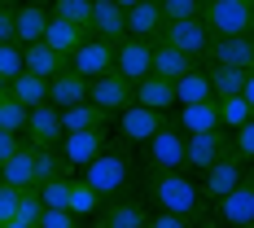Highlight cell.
Returning a JSON list of instances; mask_svg holds the SVG:
<instances>
[{
	"mask_svg": "<svg viewBox=\"0 0 254 228\" xmlns=\"http://www.w3.org/2000/svg\"><path fill=\"white\" fill-rule=\"evenodd\" d=\"M162 123H167V114H153V110H140V105H127L123 114H119V136H123L127 145H145Z\"/></svg>",
	"mask_w": 254,
	"mask_h": 228,
	"instance_id": "cell-16",
	"label": "cell"
},
{
	"mask_svg": "<svg viewBox=\"0 0 254 228\" xmlns=\"http://www.w3.org/2000/svg\"><path fill=\"white\" fill-rule=\"evenodd\" d=\"M127 176H131V167H127V158L119 150H105V153H97L88 167H83V184L97 193V202H105V198H119L127 189Z\"/></svg>",
	"mask_w": 254,
	"mask_h": 228,
	"instance_id": "cell-4",
	"label": "cell"
},
{
	"mask_svg": "<svg viewBox=\"0 0 254 228\" xmlns=\"http://www.w3.org/2000/svg\"><path fill=\"white\" fill-rule=\"evenodd\" d=\"M40 215H44V206H40V193L35 189H22L18 193V211H13V220H22V224H40Z\"/></svg>",
	"mask_w": 254,
	"mask_h": 228,
	"instance_id": "cell-38",
	"label": "cell"
},
{
	"mask_svg": "<svg viewBox=\"0 0 254 228\" xmlns=\"http://www.w3.org/2000/svg\"><path fill=\"white\" fill-rule=\"evenodd\" d=\"M250 211H254V193H250V180L237 184L232 193H224L219 202H210V211H202V228H246L250 224Z\"/></svg>",
	"mask_w": 254,
	"mask_h": 228,
	"instance_id": "cell-5",
	"label": "cell"
},
{
	"mask_svg": "<svg viewBox=\"0 0 254 228\" xmlns=\"http://www.w3.org/2000/svg\"><path fill=\"white\" fill-rule=\"evenodd\" d=\"M13 101L22 105V110H35V105H49V83L44 79H35V75H18L9 88H4Z\"/></svg>",
	"mask_w": 254,
	"mask_h": 228,
	"instance_id": "cell-29",
	"label": "cell"
},
{
	"mask_svg": "<svg viewBox=\"0 0 254 228\" xmlns=\"http://www.w3.org/2000/svg\"><path fill=\"white\" fill-rule=\"evenodd\" d=\"M35 228H79V220L70 215V211H44Z\"/></svg>",
	"mask_w": 254,
	"mask_h": 228,
	"instance_id": "cell-40",
	"label": "cell"
},
{
	"mask_svg": "<svg viewBox=\"0 0 254 228\" xmlns=\"http://www.w3.org/2000/svg\"><path fill=\"white\" fill-rule=\"evenodd\" d=\"M0 44H13V4L0 0Z\"/></svg>",
	"mask_w": 254,
	"mask_h": 228,
	"instance_id": "cell-44",
	"label": "cell"
},
{
	"mask_svg": "<svg viewBox=\"0 0 254 228\" xmlns=\"http://www.w3.org/2000/svg\"><path fill=\"white\" fill-rule=\"evenodd\" d=\"M228 132H206V136H189L184 141V176L189 171H210L219 158H228Z\"/></svg>",
	"mask_w": 254,
	"mask_h": 228,
	"instance_id": "cell-8",
	"label": "cell"
},
{
	"mask_svg": "<svg viewBox=\"0 0 254 228\" xmlns=\"http://www.w3.org/2000/svg\"><path fill=\"white\" fill-rule=\"evenodd\" d=\"M66 211H70L75 220H83V215L101 211V202H97V193H92L83 180H70V193H66Z\"/></svg>",
	"mask_w": 254,
	"mask_h": 228,
	"instance_id": "cell-34",
	"label": "cell"
},
{
	"mask_svg": "<svg viewBox=\"0 0 254 228\" xmlns=\"http://www.w3.org/2000/svg\"><path fill=\"white\" fill-rule=\"evenodd\" d=\"M145 228H193V220H180V215H162V211H153Z\"/></svg>",
	"mask_w": 254,
	"mask_h": 228,
	"instance_id": "cell-43",
	"label": "cell"
},
{
	"mask_svg": "<svg viewBox=\"0 0 254 228\" xmlns=\"http://www.w3.org/2000/svg\"><path fill=\"white\" fill-rule=\"evenodd\" d=\"M197 228H202V224H197Z\"/></svg>",
	"mask_w": 254,
	"mask_h": 228,
	"instance_id": "cell-47",
	"label": "cell"
},
{
	"mask_svg": "<svg viewBox=\"0 0 254 228\" xmlns=\"http://www.w3.org/2000/svg\"><path fill=\"white\" fill-rule=\"evenodd\" d=\"M26 145H22V136H9V132H0V167L9 162V158H18Z\"/></svg>",
	"mask_w": 254,
	"mask_h": 228,
	"instance_id": "cell-41",
	"label": "cell"
},
{
	"mask_svg": "<svg viewBox=\"0 0 254 228\" xmlns=\"http://www.w3.org/2000/svg\"><path fill=\"white\" fill-rule=\"evenodd\" d=\"M40 193V206L44 211H66V193H70V176L66 180H53V184H44V189H35Z\"/></svg>",
	"mask_w": 254,
	"mask_h": 228,
	"instance_id": "cell-37",
	"label": "cell"
},
{
	"mask_svg": "<svg viewBox=\"0 0 254 228\" xmlns=\"http://www.w3.org/2000/svg\"><path fill=\"white\" fill-rule=\"evenodd\" d=\"M62 71H66V57H57L44 40L22 49V75H35V79H44V83H49V79L62 75Z\"/></svg>",
	"mask_w": 254,
	"mask_h": 228,
	"instance_id": "cell-23",
	"label": "cell"
},
{
	"mask_svg": "<svg viewBox=\"0 0 254 228\" xmlns=\"http://www.w3.org/2000/svg\"><path fill=\"white\" fill-rule=\"evenodd\" d=\"M158 13L162 22H189L202 13V0H158Z\"/></svg>",
	"mask_w": 254,
	"mask_h": 228,
	"instance_id": "cell-36",
	"label": "cell"
},
{
	"mask_svg": "<svg viewBox=\"0 0 254 228\" xmlns=\"http://www.w3.org/2000/svg\"><path fill=\"white\" fill-rule=\"evenodd\" d=\"M26 132H31V150H57L62 141V119L53 105H35L26 110Z\"/></svg>",
	"mask_w": 254,
	"mask_h": 228,
	"instance_id": "cell-19",
	"label": "cell"
},
{
	"mask_svg": "<svg viewBox=\"0 0 254 228\" xmlns=\"http://www.w3.org/2000/svg\"><path fill=\"white\" fill-rule=\"evenodd\" d=\"M0 97H4V79H0Z\"/></svg>",
	"mask_w": 254,
	"mask_h": 228,
	"instance_id": "cell-45",
	"label": "cell"
},
{
	"mask_svg": "<svg viewBox=\"0 0 254 228\" xmlns=\"http://www.w3.org/2000/svg\"><path fill=\"white\" fill-rule=\"evenodd\" d=\"M246 180H250V167H241V162L228 153V158H219L210 171H202L197 198H202V202H219L224 193H232V189H237V184H246Z\"/></svg>",
	"mask_w": 254,
	"mask_h": 228,
	"instance_id": "cell-7",
	"label": "cell"
},
{
	"mask_svg": "<svg viewBox=\"0 0 254 228\" xmlns=\"http://www.w3.org/2000/svg\"><path fill=\"white\" fill-rule=\"evenodd\" d=\"M88 105H97L101 114H123L127 105H131V83L123 75H114V71H105L101 79H92L88 83Z\"/></svg>",
	"mask_w": 254,
	"mask_h": 228,
	"instance_id": "cell-9",
	"label": "cell"
},
{
	"mask_svg": "<svg viewBox=\"0 0 254 228\" xmlns=\"http://www.w3.org/2000/svg\"><path fill=\"white\" fill-rule=\"evenodd\" d=\"M180 127V136H206V132H219V105L202 101V105H180V119H171Z\"/></svg>",
	"mask_w": 254,
	"mask_h": 228,
	"instance_id": "cell-20",
	"label": "cell"
},
{
	"mask_svg": "<svg viewBox=\"0 0 254 228\" xmlns=\"http://www.w3.org/2000/svg\"><path fill=\"white\" fill-rule=\"evenodd\" d=\"M57 119H62V136H70V132H97V127L110 123V114H101L97 105H70V110H57Z\"/></svg>",
	"mask_w": 254,
	"mask_h": 228,
	"instance_id": "cell-26",
	"label": "cell"
},
{
	"mask_svg": "<svg viewBox=\"0 0 254 228\" xmlns=\"http://www.w3.org/2000/svg\"><path fill=\"white\" fill-rule=\"evenodd\" d=\"M49 18L70 22L88 35V26H92V0H57V4H49Z\"/></svg>",
	"mask_w": 254,
	"mask_h": 228,
	"instance_id": "cell-31",
	"label": "cell"
},
{
	"mask_svg": "<svg viewBox=\"0 0 254 228\" xmlns=\"http://www.w3.org/2000/svg\"><path fill=\"white\" fill-rule=\"evenodd\" d=\"M105 145H110V132L105 127H97V132H70V136L57 141V153H62L66 167H79L83 171L97 153H105Z\"/></svg>",
	"mask_w": 254,
	"mask_h": 228,
	"instance_id": "cell-10",
	"label": "cell"
},
{
	"mask_svg": "<svg viewBox=\"0 0 254 228\" xmlns=\"http://www.w3.org/2000/svg\"><path fill=\"white\" fill-rule=\"evenodd\" d=\"M202 26L210 40H241L254 31V4L250 0H202Z\"/></svg>",
	"mask_w": 254,
	"mask_h": 228,
	"instance_id": "cell-2",
	"label": "cell"
},
{
	"mask_svg": "<svg viewBox=\"0 0 254 228\" xmlns=\"http://www.w3.org/2000/svg\"><path fill=\"white\" fill-rule=\"evenodd\" d=\"M206 83H210V97L215 101H228V97H246L254 101V75L250 71H237V66H210L206 62Z\"/></svg>",
	"mask_w": 254,
	"mask_h": 228,
	"instance_id": "cell-12",
	"label": "cell"
},
{
	"mask_svg": "<svg viewBox=\"0 0 254 228\" xmlns=\"http://www.w3.org/2000/svg\"><path fill=\"white\" fill-rule=\"evenodd\" d=\"M66 71L79 75L83 83H92V79H101L105 71H114V49L101 44V40H83V49H75L66 57Z\"/></svg>",
	"mask_w": 254,
	"mask_h": 228,
	"instance_id": "cell-11",
	"label": "cell"
},
{
	"mask_svg": "<svg viewBox=\"0 0 254 228\" xmlns=\"http://www.w3.org/2000/svg\"><path fill=\"white\" fill-rule=\"evenodd\" d=\"M44 26H49V9L44 4H13V44H40L44 40Z\"/></svg>",
	"mask_w": 254,
	"mask_h": 228,
	"instance_id": "cell-18",
	"label": "cell"
},
{
	"mask_svg": "<svg viewBox=\"0 0 254 228\" xmlns=\"http://www.w3.org/2000/svg\"><path fill=\"white\" fill-rule=\"evenodd\" d=\"M202 62H210V66H237V71H250V66H254V40H250V35H241V40H210V49H206Z\"/></svg>",
	"mask_w": 254,
	"mask_h": 228,
	"instance_id": "cell-17",
	"label": "cell"
},
{
	"mask_svg": "<svg viewBox=\"0 0 254 228\" xmlns=\"http://www.w3.org/2000/svg\"><path fill=\"white\" fill-rule=\"evenodd\" d=\"M202 62H193V57H184V53L176 49H162V44H149V75L167 79V83H176V79H184L189 71H197Z\"/></svg>",
	"mask_w": 254,
	"mask_h": 228,
	"instance_id": "cell-21",
	"label": "cell"
},
{
	"mask_svg": "<svg viewBox=\"0 0 254 228\" xmlns=\"http://www.w3.org/2000/svg\"><path fill=\"white\" fill-rule=\"evenodd\" d=\"M13 211H18V193H13L9 184H0V224H9Z\"/></svg>",
	"mask_w": 254,
	"mask_h": 228,
	"instance_id": "cell-42",
	"label": "cell"
},
{
	"mask_svg": "<svg viewBox=\"0 0 254 228\" xmlns=\"http://www.w3.org/2000/svg\"><path fill=\"white\" fill-rule=\"evenodd\" d=\"M149 224V211L136 202V198H114L101 211V224L97 228H145Z\"/></svg>",
	"mask_w": 254,
	"mask_h": 228,
	"instance_id": "cell-24",
	"label": "cell"
},
{
	"mask_svg": "<svg viewBox=\"0 0 254 228\" xmlns=\"http://www.w3.org/2000/svg\"><path fill=\"white\" fill-rule=\"evenodd\" d=\"M171 88H176V105H202V101H215V97H210V83H206V71H202V66H197V71H189L184 79H176Z\"/></svg>",
	"mask_w": 254,
	"mask_h": 228,
	"instance_id": "cell-30",
	"label": "cell"
},
{
	"mask_svg": "<svg viewBox=\"0 0 254 228\" xmlns=\"http://www.w3.org/2000/svg\"><path fill=\"white\" fill-rule=\"evenodd\" d=\"M246 228H250V224H246Z\"/></svg>",
	"mask_w": 254,
	"mask_h": 228,
	"instance_id": "cell-46",
	"label": "cell"
},
{
	"mask_svg": "<svg viewBox=\"0 0 254 228\" xmlns=\"http://www.w3.org/2000/svg\"><path fill=\"white\" fill-rule=\"evenodd\" d=\"M18 75H22V49L18 44H0V79H4V88Z\"/></svg>",
	"mask_w": 254,
	"mask_h": 228,
	"instance_id": "cell-39",
	"label": "cell"
},
{
	"mask_svg": "<svg viewBox=\"0 0 254 228\" xmlns=\"http://www.w3.org/2000/svg\"><path fill=\"white\" fill-rule=\"evenodd\" d=\"M0 132H9V136H22L26 132V110L13 101L9 92L0 97Z\"/></svg>",
	"mask_w": 254,
	"mask_h": 228,
	"instance_id": "cell-35",
	"label": "cell"
},
{
	"mask_svg": "<svg viewBox=\"0 0 254 228\" xmlns=\"http://www.w3.org/2000/svg\"><path fill=\"white\" fill-rule=\"evenodd\" d=\"M131 105H140V110H153V114H167L171 105H176V88L167 83V79H140L136 88H131Z\"/></svg>",
	"mask_w": 254,
	"mask_h": 228,
	"instance_id": "cell-22",
	"label": "cell"
},
{
	"mask_svg": "<svg viewBox=\"0 0 254 228\" xmlns=\"http://www.w3.org/2000/svg\"><path fill=\"white\" fill-rule=\"evenodd\" d=\"M149 198L153 206L162 211V215H180V220H202V198H197V184L184 176V171H176V176H153L149 180Z\"/></svg>",
	"mask_w": 254,
	"mask_h": 228,
	"instance_id": "cell-1",
	"label": "cell"
},
{
	"mask_svg": "<svg viewBox=\"0 0 254 228\" xmlns=\"http://www.w3.org/2000/svg\"><path fill=\"white\" fill-rule=\"evenodd\" d=\"M114 75H123L131 88L140 79H149V44L145 40H123L114 44Z\"/></svg>",
	"mask_w": 254,
	"mask_h": 228,
	"instance_id": "cell-15",
	"label": "cell"
},
{
	"mask_svg": "<svg viewBox=\"0 0 254 228\" xmlns=\"http://www.w3.org/2000/svg\"><path fill=\"white\" fill-rule=\"evenodd\" d=\"M88 101V83L70 71H62V75L49 79V105L53 110H70V105H83Z\"/></svg>",
	"mask_w": 254,
	"mask_h": 228,
	"instance_id": "cell-25",
	"label": "cell"
},
{
	"mask_svg": "<svg viewBox=\"0 0 254 228\" xmlns=\"http://www.w3.org/2000/svg\"><path fill=\"white\" fill-rule=\"evenodd\" d=\"M140 150H145L140 158H145L149 176H176V171H184V136H180V127L171 119L158 127Z\"/></svg>",
	"mask_w": 254,
	"mask_h": 228,
	"instance_id": "cell-3",
	"label": "cell"
},
{
	"mask_svg": "<svg viewBox=\"0 0 254 228\" xmlns=\"http://www.w3.org/2000/svg\"><path fill=\"white\" fill-rule=\"evenodd\" d=\"M219 105V132H237V127L250 123V105L246 97H228V101H215Z\"/></svg>",
	"mask_w": 254,
	"mask_h": 228,
	"instance_id": "cell-33",
	"label": "cell"
},
{
	"mask_svg": "<svg viewBox=\"0 0 254 228\" xmlns=\"http://www.w3.org/2000/svg\"><path fill=\"white\" fill-rule=\"evenodd\" d=\"M31 150V145H26ZM66 162H62V153L57 150H31V180H35V189H44L53 180H66Z\"/></svg>",
	"mask_w": 254,
	"mask_h": 228,
	"instance_id": "cell-27",
	"label": "cell"
},
{
	"mask_svg": "<svg viewBox=\"0 0 254 228\" xmlns=\"http://www.w3.org/2000/svg\"><path fill=\"white\" fill-rule=\"evenodd\" d=\"M83 31L79 26H70V22H57V18H49V26H44V44H49L57 57H70L75 49H83Z\"/></svg>",
	"mask_w": 254,
	"mask_h": 228,
	"instance_id": "cell-28",
	"label": "cell"
},
{
	"mask_svg": "<svg viewBox=\"0 0 254 228\" xmlns=\"http://www.w3.org/2000/svg\"><path fill=\"white\" fill-rule=\"evenodd\" d=\"M0 184H9L13 193H22V189H35V180H31V150H22L18 158H9V162L0 167Z\"/></svg>",
	"mask_w": 254,
	"mask_h": 228,
	"instance_id": "cell-32",
	"label": "cell"
},
{
	"mask_svg": "<svg viewBox=\"0 0 254 228\" xmlns=\"http://www.w3.org/2000/svg\"><path fill=\"white\" fill-rule=\"evenodd\" d=\"M123 22H127V40H145V44H153L158 31H162L158 0H131V4H123Z\"/></svg>",
	"mask_w": 254,
	"mask_h": 228,
	"instance_id": "cell-14",
	"label": "cell"
},
{
	"mask_svg": "<svg viewBox=\"0 0 254 228\" xmlns=\"http://www.w3.org/2000/svg\"><path fill=\"white\" fill-rule=\"evenodd\" d=\"M88 40H101V44H110V49L127 40V22H123V4H119V0H92Z\"/></svg>",
	"mask_w": 254,
	"mask_h": 228,
	"instance_id": "cell-13",
	"label": "cell"
},
{
	"mask_svg": "<svg viewBox=\"0 0 254 228\" xmlns=\"http://www.w3.org/2000/svg\"><path fill=\"white\" fill-rule=\"evenodd\" d=\"M153 44L176 49V53H184V57H193V62H202L206 49H210V31L202 26V18H189V22H162V31H158Z\"/></svg>",
	"mask_w": 254,
	"mask_h": 228,
	"instance_id": "cell-6",
	"label": "cell"
}]
</instances>
